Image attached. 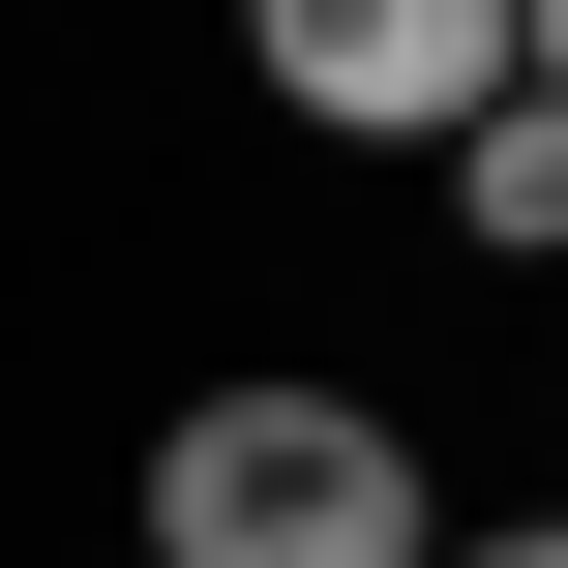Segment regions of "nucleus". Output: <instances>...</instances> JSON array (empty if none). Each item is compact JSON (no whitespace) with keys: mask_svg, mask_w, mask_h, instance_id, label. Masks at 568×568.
Instances as JSON below:
<instances>
[{"mask_svg":"<svg viewBox=\"0 0 568 568\" xmlns=\"http://www.w3.org/2000/svg\"><path fill=\"white\" fill-rule=\"evenodd\" d=\"M150 568H449V509L359 389H180L150 419Z\"/></svg>","mask_w":568,"mask_h":568,"instance_id":"obj_1","label":"nucleus"},{"mask_svg":"<svg viewBox=\"0 0 568 568\" xmlns=\"http://www.w3.org/2000/svg\"><path fill=\"white\" fill-rule=\"evenodd\" d=\"M270 90L329 150H479L539 90V0H270Z\"/></svg>","mask_w":568,"mask_h":568,"instance_id":"obj_2","label":"nucleus"},{"mask_svg":"<svg viewBox=\"0 0 568 568\" xmlns=\"http://www.w3.org/2000/svg\"><path fill=\"white\" fill-rule=\"evenodd\" d=\"M449 240H479V270H539V240H568V120H539V90L449 150Z\"/></svg>","mask_w":568,"mask_h":568,"instance_id":"obj_3","label":"nucleus"},{"mask_svg":"<svg viewBox=\"0 0 568 568\" xmlns=\"http://www.w3.org/2000/svg\"><path fill=\"white\" fill-rule=\"evenodd\" d=\"M449 568H568V509H509V539H449Z\"/></svg>","mask_w":568,"mask_h":568,"instance_id":"obj_4","label":"nucleus"},{"mask_svg":"<svg viewBox=\"0 0 568 568\" xmlns=\"http://www.w3.org/2000/svg\"><path fill=\"white\" fill-rule=\"evenodd\" d=\"M539 120H568V0H539Z\"/></svg>","mask_w":568,"mask_h":568,"instance_id":"obj_5","label":"nucleus"}]
</instances>
